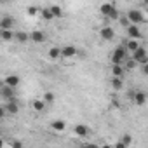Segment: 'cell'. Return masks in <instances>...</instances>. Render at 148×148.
<instances>
[{"instance_id": "1", "label": "cell", "mask_w": 148, "mask_h": 148, "mask_svg": "<svg viewBox=\"0 0 148 148\" xmlns=\"http://www.w3.org/2000/svg\"><path fill=\"white\" fill-rule=\"evenodd\" d=\"M127 58H129V56H127L125 47H124V45H119V47L113 51V54H112V63H113V64H124V61H125Z\"/></svg>"}, {"instance_id": "2", "label": "cell", "mask_w": 148, "mask_h": 148, "mask_svg": "<svg viewBox=\"0 0 148 148\" xmlns=\"http://www.w3.org/2000/svg\"><path fill=\"white\" fill-rule=\"evenodd\" d=\"M125 18H127V21H129V25H134V26H138L139 23L145 21V14H143L141 11H138V9H131V11L125 14Z\"/></svg>"}, {"instance_id": "3", "label": "cell", "mask_w": 148, "mask_h": 148, "mask_svg": "<svg viewBox=\"0 0 148 148\" xmlns=\"http://www.w3.org/2000/svg\"><path fill=\"white\" fill-rule=\"evenodd\" d=\"M129 58H131L132 61H136L138 64H143V66H145V64L148 63V56H146V49H145V47H141V45H139V47H138V49H136V51L132 52V56H129Z\"/></svg>"}, {"instance_id": "4", "label": "cell", "mask_w": 148, "mask_h": 148, "mask_svg": "<svg viewBox=\"0 0 148 148\" xmlns=\"http://www.w3.org/2000/svg\"><path fill=\"white\" fill-rule=\"evenodd\" d=\"M99 11H101V14H105L110 19H117L119 18V12H117V5L115 4H101Z\"/></svg>"}, {"instance_id": "5", "label": "cell", "mask_w": 148, "mask_h": 148, "mask_svg": "<svg viewBox=\"0 0 148 148\" xmlns=\"http://www.w3.org/2000/svg\"><path fill=\"white\" fill-rule=\"evenodd\" d=\"M79 54V49L75 45H64L61 47V58H75Z\"/></svg>"}, {"instance_id": "6", "label": "cell", "mask_w": 148, "mask_h": 148, "mask_svg": "<svg viewBox=\"0 0 148 148\" xmlns=\"http://www.w3.org/2000/svg\"><path fill=\"white\" fill-rule=\"evenodd\" d=\"M127 40H139L141 38V30L139 26H134V25H129L127 26Z\"/></svg>"}, {"instance_id": "7", "label": "cell", "mask_w": 148, "mask_h": 148, "mask_svg": "<svg viewBox=\"0 0 148 148\" xmlns=\"http://www.w3.org/2000/svg\"><path fill=\"white\" fill-rule=\"evenodd\" d=\"M14 18L12 16H4L2 19H0V32L2 30H12V26H14Z\"/></svg>"}, {"instance_id": "8", "label": "cell", "mask_w": 148, "mask_h": 148, "mask_svg": "<svg viewBox=\"0 0 148 148\" xmlns=\"http://www.w3.org/2000/svg\"><path fill=\"white\" fill-rule=\"evenodd\" d=\"M0 96L5 98L7 101H12V99H14V91H12L11 87H7V86L2 82V84H0Z\"/></svg>"}, {"instance_id": "9", "label": "cell", "mask_w": 148, "mask_h": 148, "mask_svg": "<svg viewBox=\"0 0 148 148\" xmlns=\"http://www.w3.org/2000/svg\"><path fill=\"white\" fill-rule=\"evenodd\" d=\"M99 37H101L103 40L110 42V40H113V37H115V32H113V28H110V26H103V28L99 30Z\"/></svg>"}, {"instance_id": "10", "label": "cell", "mask_w": 148, "mask_h": 148, "mask_svg": "<svg viewBox=\"0 0 148 148\" xmlns=\"http://www.w3.org/2000/svg\"><path fill=\"white\" fill-rule=\"evenodd\" d=\"M19 82H21V79H19L18 75H7V77H5V80H4V84H5L7 87H11V89L18 87V86H19Z\"/></svg>"}, {"instance_id": "11", "label": "cell", "mask_w": 148, "mask_h": 148, "mask_svg": "<svg viewBox=\"0 0 148 148\" xmlns=\"http://www.w3.org/2000/svg\"><path fill=\"white\" fill-rule=\"evenodd\" d=\"M73 132H75L79 138H86V136L89 134V129H87L86 124H77L75 127H73Z\"/></svg>"}, {"instance_id": "12", "label": "cell", "mask_w": 148, "mask_h": 148, "mask_svg": "<svg viewBox=\"0 0 148 148\" xmlns=\"http://www.w3.org/2000/svg\"><path fill=\"white\" fill-rule=\"evenodd\" d=\"M4 110H5V113H11V115H16L18 112H19V106H18V103L12 99V101H7L5 103V106H4Z\"/></svg>"}, {"instance_id": "13", "label": "cell", "mask_w": 148, "mask_h": 148, "mask_svg": "<svg viewBox=\"0 0 148 148\" xmlns=\"http://www.w3.org/2000/svg\"><path fill=\"white\" fill-rule=\"evenodd\" d=\"M30 38H32L33 42H37V44H42V42L45 40V33H44V32H40V30H35V32H32Z\"/></svg>"}, {"instance_id": "14", "label": "cell", "mask_w": 148, "mask_h": 148, "mask_svg": "<svg viewBox=\"0 0 148 148\" xmlns=\"http://www.w3.org/2000/svg\"><path fill=\"white\" fill-rule=\"evenodd\" d=\"M132 99H134V103H136L138 106H141V105H145V103H146V94H145L143 91H136Z\"/></svg>"}, {"instance_id": "15", "label": "cell", "mask_w": 148, "mask_h": 148, "mask_svg": "<svg viewBox=\"0 0 148 148\" xmlns=\"http://www.w3.org/2000/svg\"><path fill=\"white\" fill-rule=\"evenodd\" d=\"M64 127H66V122H64V120H61V119H58V120H52V122H51V129H52V131L61 132V131H64Z\"/></svg>"}, {"instance_id": "16", "label": "cell", "mask_w": 148, "mask_h": 148, "mask_svg": "<svg viewBox=\"0 0 148 148\" xmlns=\"http://www.w3.org/2000/svg\"><path fill=\"white\" fill-rule=\"evenodd\" d=\"M49 11H51V14H52V18H63L64 16V12H63V9H61V5H49Z\"/></svg>"}, {"instance_id": "17", "label": "cell", "mask_w": 148, "mask_h": 148, "mask_svg": "<svg viewBox=\"0 0 148 148\" xmlns=\"http://www.w3.org/2000/svg\"><path fill=\"white\" fill-rule=\"evenodd\" d=\"M124 64H113V68H112V73H113V77L115 79H122V75H124Z\"/></svg>"}, {"instance_id": "18", "label": "cell", "mask_w": 148, "mask_h": 148, "mask_svg": "<svg viewBox=\"0 0 148 148\" xmlns=\"http://www.w3.org/2000/svg\"><path fill=\"white\" fill-rule=\"evenodd\" d=\"M124 47H125V51H127V52H131V54H132V52L139 47V42H138V40H125V45H124Z\"/></svg>"}, {"instance_id": "19", "label": "cell", "mask_w": 148, "mask_h": 148, "mask_svg": "<svg viewBox=\"0 0 148 148\" xmlns=\"http://www.w3.org/2000/svg\"><path fill=\"white\" fill-rule=\"evenodd\" d=\"M0 38H2V40H5V42H11V40L14 38V33H12V30H2V32H0Z\"/></svg>"}, {"instance_id": "20", "label": "cell", "mask_w": 148, "mask_h": 148, "mask_svg": "<svg viewBox=\"0 0 148 148\" xmlns=\"http://www.w3.org/2000/svg\"><path fill=\"white\" fill-rule=\"evenodd\" d=\"M47 54H49L51 59H58V58H61V49L59 47H51Z\"/></svg>"}, {"instance_id": "21", "label": "cell", "mask_w": 148, "mask_h": 148, "mask_svg": "<svg viewBox=\"0 0 148 148\" xmlns=\"http://www.w3.org/2000/svg\"><path fill=\"white\" fill-rule=\"evenodd\" d=\"M14 38H16L18 42H21V44H23V42H26V40L30 38V35H28V33H25V32H18V33H14Z\"/></svg>"}, {"instance_id": "22", "label": "cell", "mask_w": 148, "mask_h": 148, "mask_svg": "<svg viewBox=\"0 0 148 148\" xmlns=\"http://www.w3.org/2000/svg\"><path fill=\"white\" fill-rule=\"evenodd\" d=\"M44 108H45V103L42 99H35L33 101V110L35 112H44Z\"/></svg>"}, {"instance_id": "23", "label": "cell", "mask_w": 148, "mask_h": 148, "mask_svg": "<svg viewBox=\"0 0 148 148\" xmlns=\"http://www.w3.org/2000/svg\"><path fill=\"white\" fill-rule=\"evenodd\" d=\"M40 14H42V18H44L45 21H51V19H54V18H52V14H51V11H49V7H44V9L40 11Z\"/></svg>"}, {"instance_id": "24", "label": "cell", "mask_w": 148, "mask_h": 148, "mask_svg": "<svg viewBox=\"0 0 148 148\" xmlns=\"http://www.w3.org/2000/svg\"><path fill=\"white\" fill-rule=\"evenodd\" d=\"M112 87L115 89V91H120L122 89V79H112Z\"/></svg>"}, {"instance_id": "25", "label": "cell", "mask_w": 148, "mask_h": 148, "mask_svg": "<svg viewBox=\"0 0 148 148\" xmlns=\"http://www.w3.org/2000/svg\"><path fill=\"white\" fill-rule=\"evenodd\" d=\"M124 63H125V66H124V70H125V68H127V70H132V68H136V66H138V63H136V61H132L131 58H127V59H125Z\"/></svg>"}, {"instance_id": "26", "label": "cell", "mask_w": 148, "mask_h": 148, "mask_svg": "<svg viewBox=\"0 0 148 148\" xmlns=\"http://www.w3.org/2000/svg\"><path fill=\"white\" fill-rule=\"evenodd\" d=\"M120 143H122L124 146H129V145L132 143V138H131V134H124V136H122V139H120Z\"/></svg>"}, {"instance_id": "27", "label": "cell", "mask_w": 148, "mask_h": 148, "mask_svg": "<svg viewBox=\"0 0 148 148\" xmlns=\"http://www.w3.org/2000/svg\"><path fill=\"white\" fill-rule=\"evenodd\" d=\"M42 101H44L45 105H47V103H52V101H54V94H52V92H45L44 98H42Z\"/></svg>"}, {"instance_id": "28", "label": "cell", "mask_w": 148, "mask_h": 148, "mask_svg": "<svg viewBox=\"0 0 148 148\" xmlns=\"http://www.w3.org/2000/svg\"><path fill=\"white\" fill-rule=\"evenodd\" d=\"M26 12H28V14H30V16H35V14H38V12H40V11H38V9H37V7H35V5H30V7H28V9H26Z\"/></svg>"}, {"instance_id": "29", "label": "cell", "mask_w": 148, "mask_h": 148, "mask_svg": "<svg viewBox=\"0 0 148 148\" xmlns=\"http://www.w3.org/2000/svg\"><path fill=\"white\" fill-rule=\"evenodd\" d=\"M11 148H23V143L18 141V139H14V141L11 143Z\"/></svg>"}, {"instance_id": "30", "label": "cell", "mask_w": 148, "mask_h": 148, "mask_svg": "<svg viewBox=\"0 0 148 148\" xmlns=\"http://www.w3.org/2000/svg\"><path fill=\"white\" fill-rule=\"evenodd\" d=\"M80 148H98V146H96L94 143H86V145H82Z\"/></svg>"}, {"instance_id": "31", "label": "cell", "mask_w": 148, "mask_h": 148, "mask_svg": "<svg viewBox=\"0 0 148 148\" xmlns=\"http://www.w3.org/2000/svg\"><path fill=\"white\" fill-rule=\"evenodd\" d=\"M120 23H122V25H124L125 28L129 26V21H127V18H120Z\"/></svg>"}, {"instance_id": "32", "label": "cell", "mask_w": 148, "mask_h": 148, "mask_svg": "<svg viewBox=\"0 0 148 148\" xmlns=\"http://www.w3.org/2000/svg\"><path fill=\"white\" fill-rule=\"evenodd\" d=\"M5 117V110H4V106H0V120H2Z\"/></svg>"}, {"instance_id": "33", "label": "cell", "mask_w": 148, "mask_h": 148, "mask_svg": "<svg viewBox=\"0 0 148 148\" xmlns=\"http://www.w3.org/2000/svg\"><path fill=\"white\" fill-rule=\"evenodd\" d=\"M113 148H127V146H124V145H122V143H120V141H119V143H117V145H115V146H113Z\"/></svg>"}, {"instance_id": "34", "label": "cell", "mask_w": 148, "mask_h": 148, "mask_svg": "<svg viewBox=\"0 0 148 148\" xmlns=\"http://www.w3.org/2000/svg\"><path fill=\"white\" fill-rule=\"evenodd\" d=\"M98 148H113L112 145H103V146H98Z\"/></svg>"}, {"instance_id": "35", "label": "cell", "mask_w": 148, "mask_h": 148, "mask_svg": "<svg viewBox=\"0 0 148 148\" xmlns=\"http://www.w3.org/2000/svg\"><path fill=\"white\" fill-rule=\"evenodd\" d=\"M2 146H4V139H2V138H0V148H2Z\"/></svg>"}, {"instance_id": "36", "label": "cell", "mask_w": 148, "mask_h": 148, "mask_svg": "<svg viewBox=\"0 0 148 148\" xmlns=\"http://www.w3.org/2000/svg\"><path fill=\"white\" fill-rule=\"evenodd\" d=\"M2 148H4V146H2Z\"/></svg>"}]
</instances>
